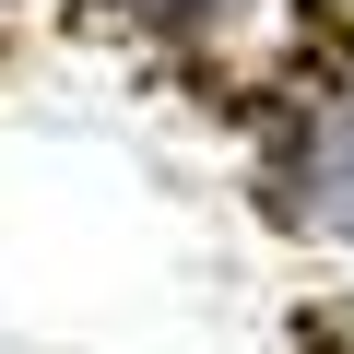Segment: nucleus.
Segmentation results:
<instances>
[{
    "mask_svg": "<svg viewBox=\"0 0 354 354\" xmlns=\"http://www.w3.org/2000/svg\"><path fill=\"white\" fill-rule=\"evenodd\" d=\"M307 189H330L319 213H330V225H354V95H330V106H319V142H307Z\"/></svg>",
    "mask_w": 354,
    "mask_h": 354,
    "instance_id": "1",
    "label": "nucleus"
},
{
    "mask_svg": "<svg viewBox=\"0 0 354 354\" xmlns=\"http://www.w3.org/2000/svg\"><path fill=\"white\" fill-rule=\"evenodd\" d=\"M130 12H153V24H248L260 0H130Z\"/></svg>",
    "mask_w": 354,
    "mask_h": 354,
    "instance_id": "2",
    "label": "nucleus"
}]
</instances>
